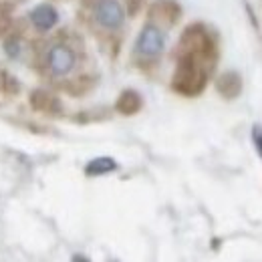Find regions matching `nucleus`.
Wrapping results in <instances>:
<instances>
[{
	"mask_svg": "<svg viewBox=\"0 0 262 262\" xmlns=\"http://www.w3.org/2000/svg\"><path fill=\"white\" fill-rule=\"evenodd\" d=\"M214 40L204 27H190L182 34L178 69L173 75V89L184 95H196L204 89L214 67Z\"/></svg>",
	"mask_w": 262,
	"mask_h": 262,
	"instance_id": "1",
	"label": "nucleus"
},
{
	"mask_svg": "<svg viewBox=\"0 0 262 262\" xmlns=\"http://www.w3.org/2000/svg\"><path fill=\"white\" fill-rule=\"evenodd\" d=\"M45 65L51 75L65 77L77 65V53L73 51L71 45H67L63 40H55L45 53Z\"/></svg>",
	"mask_w": 262,
	"mask_h": 262,
	"instance_id": "2",
	"label": "nucleus"
},
{
	"mask_svg": "<svg viewBox=\"0 0 262 262\" xmlns=\"http://www.w3.org/2000/svg\"><path fill=\"white\" fill-rule=\"evenodd\" d=\"M93 16L107 31H115L125 23V10L119 0H95L93 2Z\"/></svg>",
	"mask_w": 262,
	"mask_h": 262,
	"instance_id": "3",
	"label": "nucleus"
},
{
	"mask_svg": "<svg viewBox=\"0 0 262 262\" xmlns=\"http://www.w3.org/2000/svg\"><path fill=\"white\" fill-rule=\"evenodd\" d=\"M165 47V34L160 27L156 25H145L141 29V33L135 40V53L145 57V59H151V57H158Z\"/></svg>",
	"mask_w": 262,
	"mask_h": 262,
	"instance_id": "4",
	"label": "nucleus"
},
{
	"mask_svg": "<svg viewBox=\"0 0 262 262\" xmlns=\"http://www.w3.org/2000/svg\"><path fill=\"white\" fill-rule=\"evenodd\" d=\"M29 20L33 23L38 31H51L59 23V14L51 4H38L34 6L29 14Z\"/></svg>",
	"mask_w": 262,
	"mask_h": 262,
	"instance_id": "5",
	"label": "nucleus"
},
{
	"mask_svg": "<svg viewBox=\"0 0 262 262\" xmlns=\"http://www.w3.org/2000/svg\"><path fill=\"white\" fill-rule=\"evenodd\" d=\"M117 169V162L111 158H95L85 165V173L87 176H105Z\"/></svg>",
	"mask_w": 262,
	"mask_h": 262,
	"instance_id": "6",
	"label": "nucleus"
},
{
	"mask_svg": "<svg viewBox=\"0 0 262 262\" xmlns=\"http://www.w3.org/2000/svg\"><path fill=\"white\" fill-rule=\"evenodd\" d=\"M139 107H141V99H139L137 93H133V91H125V93L119 97V101H117V109H119L121 113H127V115L135 113Z\"/></svg>",
	"mask_w": 262,
	"mask_h": 262,
	"instance_id": "7",
	"label": "nucleus"
},
{
	"mask_svg": "<svg viewBox=\"0 0 262 262\" xmlns=\"http://www.w3.org/2000/svg\"><path fill=\"white\" fill-rule=\"evenodd\" d=\"M240 87H242V83H240L238 75H234V73H226V75L220 79V83H218V89H220L226 97H234V95H238Z\"/></svg>",
	"mask_w": 262,
	"mask_h": 262,
	"instance_id": "8",
	"label": "nucleus"
},
{
	"mask_svg": "<svg viewBox=\"0 0 262 262\" xmlns=\"http://www.w3.org/2000/svg\"><path fill=\"white\" fill-rule=\"evenodd\" d=\"M252 139H254V145H256V149H258V154H260L262 158V127H254Z\"/></svg>",
	"mask_w": 262,
	"mask_h": 262,
	"instance_id": "9",
	"label": "nucleus"
},
{
	"mask_svg": "<svg viewBox=\"0 0 262 262\" xmlns=\"http://www.w3.org/2000/svg\"><path fill=\"white\" fill-rule=\"evenodd\" d=\"M73 262H89V260H87V258H83V256H79V254H77V256H75V258H73Z\"/></svg>",
	"mask_w": 262,
	"mask_h": 262,
	"instance_id": "10",
	"label": "nucleus"
},
{
	"mask_svg": "<svg viewBox=\"0 0 262 262\" xmlns=\"http://www.w3.org/2000/svg\"><path fill=\"white\" fill-rule=\"evenodd\" d=\"M113 262H117V260H113Z\"/></svg>",
	"mask_w": 262,
	"mask_h": 262,
	"instance_id": "11",
	"label": "nucleus"
}]
</instances>
